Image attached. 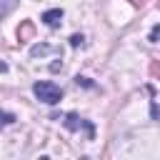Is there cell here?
I'll use <instances>...</instances> for the list:
<instances>
[{
    "label": "cell",
    "mask_w": 160,
    "mask_h": 160,
    "mask_svg": "<svg viewBox=\"0 0 160 160\" xmlns=\"http://www.w3.org/2000/svg\"><path fill=\"white\" fill-rule=\"evenodd\" d=\"M32 92H35V98H38L40 102H45V105H58V102L62 100L60 85H55V82H50V80H38V82L32 85Z\"/></svg>",
    "instance_id": "cell-1"
},
{
    "label": "cell",
    "mask_w": 160,
    "mask_h": 160,
    "mask_svg": "<svg viewBox=\"0 0 160 160\" xmlns=\"http://www.w3.org/2000/svg\"><path fill=\"white\" fill-rule=\"evenodd\" d=\"M62 18H65V12H62V8H50V10H45L42 12V22L48 25V28H58L60 22H62Z\"/></svg>",
    "instance_id": "cell-3"
},
{
    "label": "cell",
    "mask_w": 160,
    "mask_h": 160,
    "mask_svg": "<svg viewBox=\"0 0 160 160\" xmlns=\"http://www.w3.org/2000/svg\"><path fill=\"white\" fill-rule=\"evenodd\" d=\"M18 118L12 115V112H8V110H0V128H8V125H12Z\"/></svg>",
    "instance_id": "cell-5"
},
{
    "label": "cell",
    "mask_w": 160,
    "mask_h": 160,
    "mask_svg": "<svg viewBox=\"0 0 160 160\" xmlns=\"http://www.w3.org/2000/svg\"><path fill=\"white\" fill-rule=\"evenodd\" d=\"M85 42V38L80 35V32H75V35H70V48H80Z\"/></svg>",
    "instance_id": "cell-7"
},
{
    "label": "cell",
    "mask_w": 160,
    "mask_h": 160,
    "mask_svg": "<svg viewBox=\"0 0 160 160\" xmlns=\"http://www.w3.org/2000/svg\"><path fill=\"white\" fill-rule=\"evenodd\" d=\"M62 125H65L68 130H72V132L85 130V135H88L90 140L95 138V128H92V122H90V120H85V118H80L78 112H68V115L62 118Z\"/></svg>",
    "instance_id": "cell-2"
},
{
    "label": "cell",
    "mask_w": 160,
    "mask_h": 160,
    "mask_svg": "<svg viewBox=\"0 0 160 160\" xmlns=\"http://www.w3.org/2000/svg\"><path fill=\"white\" fill-rule=\"evenodd\" d=\"M152 72H160V65L158 62H152Z\"/></svg>",
    "instance_id": "cell-10"
},
{
    "label": "cell",
    "mask_w": 160,
    "mask_h": 160,
    "mask_svg": "<svg viewBox=\"0 0 160 160\" xmlns=\"http://www.w3.org/2000/svg\"><path fill=\"white\" fill-rule=\"evenodd\" d=\"M32 32V22H22V28H18V38L22 40V38H28Z\"/></svg>",
    "instance_id": "cell-6"
},
{
    "label": "cell",
    "mask_w": 160,
    "mask_h": 160,
    "mask_svg": "<svg viewBox=\"0 0 160 160\" xmlns=\"http://www.w3.org/2000/svg\"><path fill=\"white\" fill-rule=\"evenodd\" d=\"M75 82H78V85H82V88H95V85H92V80H90V78H80V75H78V78H75Z\"/></svg>",
    "instance_id": "cell-9"
},
{
    "label": "cell",
    "mask_w": 160,
    "mask_h": 160,
    "mask_svg": "<svg viewBox=\"0 0 160 160\" xmlns=\"http://www.w3.org/2000/svg\"><path fill=\"white\" fill-rule=\"evenodd\" d=\"M148 40H150V42H158V40H160V25H155V28L150 30V35H148Z\"/></svg>",
    "instance_id": "cell-8"
},
{
    "label": "cell",
    "mask_w": 160,
    "mask_h": 160,
    "mask_svg": "<svg viewBox=\"0 0 160 160\" xmlns=\"http://www.w3.org/2000/svg\"><path fill=\"white\" fill-rule=\"evenodd\" d=\"M48 52H52V48H50V45H45V42H40V45H32V48H30V55H32V58H38V55H48Z\"/></svg>",
    "instance_id": "cell-4"
}]
</instances>
